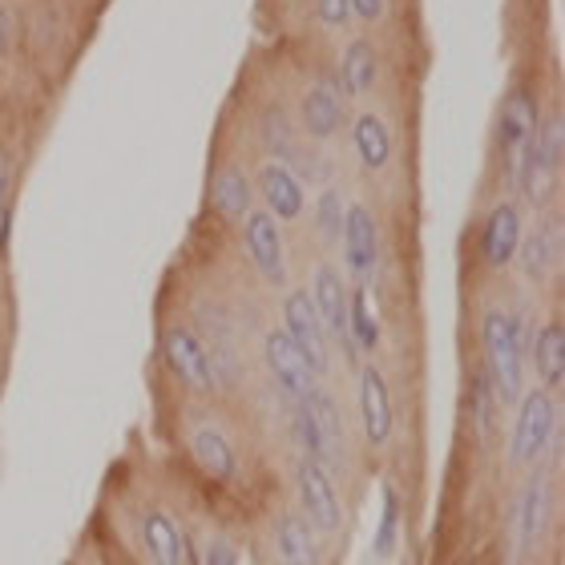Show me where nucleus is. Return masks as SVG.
Wrapping results in <instances>:
<instances>
[{
  "mask_svg": "<svg viewBox=\"0 0 565 565\" xmlns=\"http://www.w3.org/2000/svg\"><path fill=\"white\" fill-rule=\"evenodd\" d=\"M472 424H477V436L481 440H489L493 436V408H497V392H493V380H489V372H477L472 376Z\"/></svg>",
  "mask_w": 565,
  "mask_h": 565,
  "instance_id": "393cba45",
  "label": "nucleus"
},
{
  "mask_svg": "<svg viewBox=\"0 0 565 565\" xmlns=\"http://www.w3.org/2000/svg\"><path fill=\"white\" fill-rule=\"evenodd\" d=\"M513 162H518V182H521V190H525V199L542 206V199L550 194V182H554V174H557V166H562V126H557V121H550L545 130L537 126L533 138L521 146V153Z\"/></svg>",
  "mask_w": 565,
  "mask_h": 565,
  "instance_id": "f03ea898",
  "label": "nucleus"
},
{
  "mask_svg": "<svg viewBox=\"0 0 565 565\" xmlns=\"http://www.w3.org/2000/svg\"><path fill=\"white\" fill-rule=\"evenodd\" d=\"M243 238H247V255L259 267L263 279L271 282V287H282L287 282V259H282L279 218L267 211H250L247 226H243Z\"/></svg>",
  "mask_w": 565,
  "mask_h": 565,
  "instance_id": "39448f33",
  "label": "nucleus"
},
{
  "mask_svg": "<svg viewBox=\"0 0 565 565\" xmlns=\"http://www.w3.org/2000/svg\"><path fill=\"white\" fill-rule=\"evenodd\" d=\"M518 243H521V211L518 202H501L489 223H484V263L501 271L518 259Z\"/></svg>",
  "mask_w": 565,
  "mask_h": 565,
  "instance_id": "f8f14e48",
  "label": "nucleus"
},
{
  "mask_svg": "<svg viewBox=\"0 0 565 565\" xmlns=\"http://www.w3.org/2000/svg\"><path fill=\"white\" fill-rule=\"evenodd\" d=\"M545 505H550V489H545V481H533L525 501H521V537H525V545L537 542V533L545 530Z\"/></svg>",
  "mask_w": 565,
  "mask_h": 565,
  "instance_id": "a878e982",
  "label": "nucleus"
},
{
  "mask_svg": "<svg viewBox=\"0 0 565 565\" xmlns=\"http://www.w3.org/2000/svg\"><path fill=\"white\" fill-rule=\"evenodd\" d=\"M141 537H146V545H150L153 554V565H178V533L174 525L162 518V513H150V518L141 521Z\"/></svg>",
  "mask_w": 565,
  "mask_h": 565,
  "instance_id": "b1692460",
  "label": "nucleus"
},
{
  "mask_svg": "<svg viewBox=\"0 0 565 565\" xmlns=\"http://www.w3.org/2000/svg\"><path fill=\"white\" fill-rule=\"evenodd\" d=\"M348 335H352L355 352H376L380 348V323L372 316V299L367 291H355L348 299Z\"/></svg>",
  "mask_w": 565,
  "mask_h": 565,
  "instance_id": "412c9836",
  "label": "nucleus"
},
{
  "mask_svg": "<svg viewBox=\"0 0 565 565\" xmlns=\"http://www.w3.org/2000/svg\"><path fill=\"white\" fill-rule=\"evenodd\" d=\"M348 4H352V17H360V21H380L388 9V0H348Z\"/></svg>",
  "mask_w": 565,
  "mask_h": 565,
  "instance_id": "7c9ffc66",
  "label": "nucleus"
},
{
  "mask_svg": "<svg viewBox=\"0 0 565 565\" xmlns=\"http://www.w3.org/2000/svg\"><path fill=\"white\" fill-rule=\"evenodd\" d=\"M255 186H259L263 202H267V214H275V218H282V223H291V218L303 214V206H307L303 182L291 174V166L267 162L259 170V178H255Z\"/></svg>",
  "mask_w": 565,
  "mask_h": 565,
  "instance_id": "1a4fd4ad",
  "label": "nucleus"
},
{
  "mask_svg": "<svg viewBox=\"0 0 565 565\" xmlns=\"http://www.w3.org/2000/svg\"><path fill=\"white\" fill-rule=\"evenodd\" d=\"M518 255H521V267H525L530 279H545L557 259V231H533L530 238H521L518 243Z\"/></svg>",
  "mask_w": 565,
  "mask_h": 565,
  "instance_id": "4be33fe9",
  "label": "nucleus"
},
{
  "mask_svg": "<svg viewBox=\"0 0 565 565\" xmlns=\"http://www.w3.org/2000/svg\"><path fill=\"white\" fill-rule=\"evenodd\" d=\"M352 141L364 170H384L392 162V130L380 114H360L352 126Z\"/></svg>",
  "mask_w": 565,
  "mask_h": 565,
  "instance_id": "dca6fc26",
  "label": "nucleus"
},
{
  "mask_svg": "<svg viewBox=\"0 0 565 565\" xmlns=\"http://www.w3.org/2000/svg\"><path fill=\"white\" fill-rule=\"evenodd\" d=\"M343 250H348V267H352L355 279H372L380 263V235H376V218L364 202H352L343 206Z\"/></svg>",
  "mask_w": 565,
  "mask_h": 565,
  "instance_id": "6e6552de",
  "label": "nucleus"
},
{
  "mask_svg": "<svg viewBox=\"0 0 565 565\" xmlns=\"http://www.w3.org/2000/svg\"><path fill=\"white\" fill-rule=\"evenodd\" d=\"M287 335H291V343L303 352L307 367L316 372V376H323L331 364L328 355V328H323V319H319L316 303H311V295L307 291H291L287 295Z\"/></svg>",
  "mask_w": 565,
  "mask_h": 565,
  "instance_id": "20e7f679",
  "label": "nucleus"
},
{
  "mask_svg": "<svg viewBox=\"0 0 565 565\" xmlns=\"http://www.w3.org/2000/svg\"><path fill=\"white\" fill-rule=\"evenodd\" d=\"M250 199H255V190H250V178L243 170H223V174L214 178V206L218 214L226 218H247L250 214Z\"/></svg>",
  "mask_w": 565,
  "mask_h": 565,
  "instance_id": "aec40b11",
  "label": "nucleus"
},
{
  "mask_svg": "<svg viewBox=\"0 0 565 565\" xmlns=\"http://www.w3.org/2000/svg\"><path fill=\"white\" fill-rule=\"evenodd\" d=\"M340 226H343V202L335 190H323V199H319V231L323 238H340Z\"/></svg>",
  "mask_w": 565,
  "mask_h": 565,
  "instance_id": "c85d7f7f",
  "label": "nucleus"
},
{
  "mask_svg": "<svg viewBox=\"0 0 565 565\" xmlns=\"http://www.w3.org/2000/svg\"><path fill=\"white\" fill-rule=\"evenodd\" d=\"M376 73H380V57L376 49H372V41H352V45L343 49L340 82L348 89V97H364L376 85Z\"/></svg>",
  "mask_w": 565,
  "mask_h": 565,
  "instance_id": "f3484780",
  "label": "nucleus"
},
{
  "mask_svg": "<svg viewBox=\"0 0 565 565\" xmlns=\"http://www.w3.org/2000/svg\"><path fill=\"white\" fill-rule=\"evenodd\" d=\"M263 352H267V367H271V376L279 380V388L291 396L295 404H303L311 392H316V372L307 367L303 352L291 343L287 331H271L267 343H263Z\"/></svg>",
  "mask_w": 565,
  "mask_h": 565,
  "instance_id": "423d86ee",
  "label": "nucleus"
},
{
  "mask_svg": "<svg viewBox=\"0 0 565 565\" xmlns=\"http://www.w3.org/2000/svg\"><path fill=\"white\" fill-rule=\"evenodd\" d=\"M533 364H537V376L550 392L562 388L565 380V328L562 323H545L533 340Z\"/></svg>",
  "mask_w": 565,
  "mask_h": 565,
  "instance_id": "a211bd4d",
  "label": "nucleus"
},
{
  "mask_svg": "<svg viewBox=\"0 0 565 565\" xmlns=\"http://www.w3.org/2000/svg\"><path fill=\"white\" fill-rule=\"evenodd\" d=\"M206 565H238V554H235V545H226L214 537L211 550H206Z\"/></svg>",
  "mask_w": 565,
  "mask_h": 565,
  "instance_id": "2f4dec72",
  "label": "nucleus"
},
{
  "mask_svg": "<svg viewBox=\"0 0 565 565\" xmlns=\"http://www.w3.org/2000/svg\"><path fill=\"white\" fill-rule=\"evenodd\" d=\"M537 126H542V118H537V102H533V94L509 97L505 109H501V121H497V146H501V153H505V158H518L521 146L533 138Z\"/></svg>",
  "mask_w": 565,
  "mask_h": 565,
  "instance_id": "4468645a",
  "label": "nucleus"
},
{
  "mask_svg": "<svg viewBox=\"0 0 565 565\" xmlns=\"http://www.w3.org/2000/svg\"><path fill=\"white\" fill-rule=\"evenodd\" d=\"M484 355H489V380H493L497 401L518 404L521 384H525V335H521V319L505 311H484Z\"/></svg>",
  "mask_w": 565,
  "mask_h": 565,
  "instance_id": "f257e3e1",
  "label": "nucleus"
},
{
  "mask_svg": "<svg viewBox=\"0 0 565 565\" xmlns=\"http://www.w3.org/2000/svg\"><path fill=\"white\" fill-rule=\"evenodd\" d=\"M12 49V17H9V9L0 4V57Z\"/></svg>",
  "mask_w": 565,
  "mask_h": 565,
  "instance_id": "473e14b6",
  "label": "nucleus"
},
{
  "mask_svg": "<svg viewBox=\"0 0 565 565\" xmlns=\"http://www.w3.org/2000/svg\"><path fill=\"white\" fill-rule=\"evenodd\" d=\"M299 493H303L307 518L316 521L319 530H340V497H335L328 469L319 460H307L299 469Z\"/></svg>",
  "mask_w": 565,
  "mask_h": 565,
  "instance_id": "9b49d317",
  "label": "nucleus"
},
{
  "mask_svg": "<svg viewBox=\"0 0 565 565\" xmlns=\"http://www.w3.org/2000/svg\"><path fill=\"white\" fill-rule=\"evenodd\" d=\"M554 428H557V413L550 392L537 388L530 396H521V416H518V428H513V460L518 465H533L537 457H545V448L554 440Z\"/></svg>",
  "mask_w": 565,
  "mask_h": 565,
  "instance_id": "7ed1b4c3",
  "label": "nucleus"
},
{
  "mask_svg": "<svg viewBox=\"0 0 565 565\" xmlns=\"http://www.w3.org/2000/svg\"><path fill=\"white\" fill-rule=\"evenodd\" d=\"M275 537H279L282 565H316V545H311V533L299 518H282Z\"/></svg>",
  "mask_w": 565,
  "mask_h": 565,
  "instance_id": "5701e85b",
  "label": "nucleus"
},
{
  "mask_svg": "<svg viewBox=\"0 0 565 565\" xmlns=\"http://www.w3.org/2000/svg\"><path fill=\"white\" fill-rule=\"evenodd\" d=\"M360 413H364V433L372 445H384L392 436V396L388 380L380 376V367L360 372Z\"/></svg>",
  "mask_w": 565,
  "mask_h": 565,
  "instance_id": "ddd939ff",
  "label": "nucleus"
},
{
  "mask_svg": "<svg viewBox=\"0 0 565 565\" xmlns=\"http://www.w3.org/2000/svg\"><path fill=\"white\" fill-rule=\"evenodd\" d=\"M384 518H380L376 530V557H392L396 554V530H401V501H396V489L384 484Z\"/></svg>",
  "mask_w": 565,
  "mask_h": 565,
  "instance_id": "bb28decb",
  "label": "nucleus"
},
{
  "mask_svg": "<svg viewBox=\"0 0 565 565\" xmlns=\"http://www.w3.org/2000/svg\"><path fill=\"white\" fill-rule=\"evenodd\" d=\"M263 134H267V141H271V150H275V153H282V158H295L291 121H287V114L271 109V114H267V126H263Z\"/></svg>",
  "mask_w": 565,
  "mask_h": 565,
  "instance_id": "cd10ccee",
  "label": "nucleus"
},
{
  "mask_svg": "<svg viewBox=\"0 0 565 565\" xmlns=\"http://www.w3.org/2000/svg\"><path fill=\"white\" fill-rule=\"evenodd\" d=\"M162 352H166V364L174 367V376L194 392H211L214 388V367H211V355L206 348L199 343V335L186 328H170L162 335Z\"/></svg>",
  "mask_w": 565,
  "mask_h": 565,
  "instance_id": "0eeeda50",
  "label": "nucleus"
},
{
  "mask_svg": "<svg viewBox=\"0 0 565 565\" xmlns=\"http://www.w3.org/2000/svg\"><path fill=\"white\" fill-rule=\"evenodd\" d=\"M194 457H199V465L211 477H218V481H231L235 477V448H231V440H226L218 428H211V424H202V428H194Z\"/></svg>",
  "mask_w": 565,
  "mask_h": 565,
  "instance_id": "6ab92c4d",
  "label": "nucleus"
},
{
  "mask_svg": "<svg viewBox=\"0 0 565 565\" xmlns=\"http://www.w3.org/2000/svg\"><path fill=\"white\" fill-rule=\"evenodd\" d=\"M316 17L328 29H343V24L352 21V4L348 0H316Z\"/></svg>",
  "mask_w": 565,
  "mask_h": 565,
  "instance_id": "c756f323",
  "label": "nucleus"
},
{
  "mask_svg": "<svg viewBox=\"0 0 565 565\" xmlns=\"http://www.w3.org/2000/svg\"><path fill=\"white\" fill-rule=\"evenodd\" d=\"M311 303H316L323 328L343 340L348 360H355V343H352V335H348V287H343V279L335 275V267H319L316 271V295H311Z\"/></svg>",
  "mask_w": 565,
  "mask_h": 565,
  "instance_id": "9d476101",
  "label": "nucleus"
},
{
  "mask_svg": "<svg viewBox=\"0 0 565 565\" xmlns=\"http://www.w3.org/2000/svg\"><path fill=\"white\" fill-rule=\"evenodd\" d=\"M299 121H303V130L316 141L335 138L343 126L340 94H335L331 85H311V89L303 94V102H299Z\"/></svg>",
  "mask_w": 565,
  "mask_h": 565,
  "instance_id": "2eb2a0df",
  "label": "nucleus"
}]
</instances>
